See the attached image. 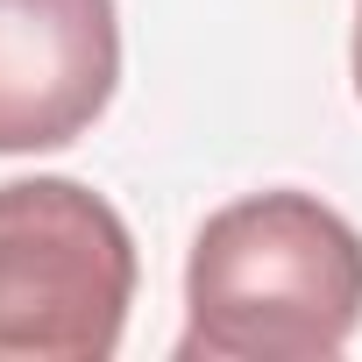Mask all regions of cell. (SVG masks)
I'll return each instance as SVG.
<instances>
[{"mask_svg": "<svg viewBox=\"0 0 362 362\" xmlns=\"http://www.w3.org/2000/svg\"><path fill=\"white\" fill-rule=\"evenodd\" d=\"M362 327V235L313 192L221 206L185 263V362H327Z\"/></svg>", "mask_w": 362, "mask_h": 362, "instance_id": "6da1fadb", "label": "cell"}, {"mask_svg": "<svg viewBox=\"0 0 362 362\" xmlns=\"http://www.w3.org/2000/svg\"><path fill=\"white\" fill-rule=\"evenodd\" d=\"M128 305L135 242L93 185H0V362H107Z\"/></svg>", "mask_w": 362, "mask_h": 362, "instance_id": "7a4b0ae2", "label": "cell"}, {"mask_svg": "<svg viewBox=\"0 0 362 362\" xmlns=\"http://www.w3.org/2000/svg\"><path fill=\"white\" fill-rule=\"evenodd\" d=\"M121 86L114 0H0V156L78 142Z\"/></svg>", "mask_w": 362, "mask_h": 362, "instance_id": "3957f363", "label": "cell"}, {"mask_svg": "<svg viewBox=\"0 0 362 362\" xmlns=\"http://www.w3.org/2000/svg\"><path fill=\"white\" fill-rule=\"evenodd\" d=\"M355 93H362V0H355Z\"/></svg>", "mask_w": 362, "mask_h": 362, "instance_id": "277c9868", "label": "cell"}]
</instances>
